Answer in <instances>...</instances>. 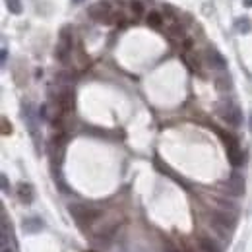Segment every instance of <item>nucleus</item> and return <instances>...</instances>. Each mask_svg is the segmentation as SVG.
<instances>
[{
  "label": "nucleus",
  "mask_w": 252,
  "mask_h": 252,
  "mask_svg": "<svg viewBox=\"0 0 252 252\" xmlns=\"http://www.w3.org/2000/svg\"><path fill=\"white\" fill-rule=\"evenodd\" d=\"M216 111H217V115H219L227 125L235 126V128L243 125V113H241L239 105H235L233 101H229V99L219 101L217 107H216Z\"/></svg>",
  "instance_id": "1"
},
{
  "label": "nucleus",
  "mask_w": 252,
  "mask_h": 252,
  "mask_svg": "<svg viewBox=\"0 0 252 252\" xmlns=\"http://www.w3.org/2000/svg\"><path fill=\"white\" fill-rule=\"evenodd\" d=\"M70 214L74 216V219L82 225V227H90L93 225V221H97L101 217V210L91 208V206H82V204H74L68 208Z\"/></svg>",
  "instance_id": "2"
},
{
  "label": "nucleus",
  "mask_w": 252,
  "mask_h": 252,
  "mask_svg": "<svg viewBox=\"0 0 252 252\" xmlns=\"http://www.w3.org/2000/svg\"><path fill=\"white\" fill-rule=\"evenodd\" d=\"M72 54V29L66 25L60 29V37H58V43H56V49H54V56L58 62H68Z\"/></svg>",
  "instance_id": "3"
},
{
  "label": "nucleus",
  "mask_w": 252,
  "mask_h": 252,
  "mask_svg": "<svg viewBox=\"0 0 252 252\" xmlns=\"http://www.w3.org/2000/svg\"><path fill=\"white\" fill-rule=\"evenodd\" d=\"M223 142H225V147H227V157H229V163L233 167H241L245 163V155H243V149L239 145V140L233 136V134H223L219 132Z\"/></svg>",
  "instance_id": "4"
},
{
  "label": "nucleus",
  "mask_w": 252,
  "mask_h": 252,
  "mask_svg": "<svg viewBox=\"0 0 252 252\" xmlns=\"http://www.w3.org/2000/svg\"><path fill=\"white\" fill-rule=\"evenodd\" d=\"M212 225H214V229L217 233L227 237L235 229V216L225 214V212H216V214H212Z\"/></svg>",
  "instance_id": "5"
},
{
  "label": "nucleus",
  "mask_w": 252,
  "mask_h": 252,
  "mask_svg": "<svg viewBox=\"0 0 252 252\" xmlns=\"http://www.w3.org/2000/svg\"><path fill=\"white\" fill-rule=\"evenodd\" d=\"M90 16L95 19V21H101V23H109L113 19V8L107 0L103 2H97L90 8Z\"/></svg>",
  "instance_id": "6"
},
{
  "label": "nucleus",
  "mask_w": 252,
  "mask_h": 252,
  "mask_svg": "<svg viewBox=\"0 0 252 252\" xmlns=\"http://www.w3.org/2000/svg\"><path fill=\"white\" fill-rule=\"evenodd\" d=\"M225 186H227V192L231 196H241V194H245V177L235 171V173H231Z\"/></svg>",
  "instance_id": "7"
},
{
  "label": "nucleus",
  "mask_w": 252,
  "mask_h": 252,
  "mask_svg": "<svg viewBox=\"0 0 252 252\" xmlns=\"http://www.w3.org/2000/svg\"><path fill=\"white\" fill-rule=\"evenodd\" d=\"M206 62H208V66L214 68V70H225V68H227V60H225L223 54H221L219 51H216V49H208V51H206Z\"/></svg>",
  "instance_id": "8"
},
{
  "label": "nucleus",
  "mask_w": 252,
  "mask_h": 252,
  "mask_svg": "<svg viewBox=\"0 0 252 252\" xmlns=\"http://www.w3.org/2000/svg\"><path fill=\"white\" fill-rule=\"evenodd\" d=\"M56 103H58V111L62 113H70L74 109V91L72 90H62L56 97Z\"/></svg>",
  "instance_id": "9"
},
{
  "label": "nucleus",
  "mask_w": 252,
  "mask_h": 252,
  "mask_svg": "<svg viewBox=\"0 0 252 252\" xmlns=\"http://www.w3.org/2000/svg\"><path fill=\"white\" fill-rule=\"evenodd\" d=\"M18 196H19L21 202L31 204L33 202V186L29 182H19L18 184Z\"/></svg>",
  "instance_id": "10"
},
{
  "label": "nucleus",
  "mask_w": 252,
  "mask_h": 252,
  "mask_svg": "<svg viewBox=\"0 0 252 252\" xmlns=\"http://www.w3.org/2000/svg\"><path fill=\"white\" fill-rule=\"evenodd\" d=\"M163 18H161V14L159 12H149L147 14V25L149 27H153V29H159L161 25H163Z\"/></svg>",
  "instance_id": "11"
},
{
  "label": "nucleus",
  "mask_w": 252,
  "mask_h": 252,
  "mask_svg": "<svg viewBox=\"0 0 252 252\" xmlns=\"http://www.w3.org/2000/svg\"><path fill=\"white\" fill-rule=\"evenodd\" d=\"M43 227V221L41 219H23V229L27 231V233H35V231H39Z\"/></svg>",
  "instance_id": "12"
},
{
  "label": "nucleus",
  "mask_w": 252,
  "mask_h": 252,
  "mask_svg": "<svg viewBox=\"0 0 252 252\" xmlns=\"http://www.w3.org/2000/svg\"><path fill=\"white\" fill-rule=\"evenodd\" d=\"M200 251L202 252H221L219 251V247L216 245V241H212V239H202V241H200Z\"/></svg>",
  "instance_id": "13"
},
{
  "label": "nucleus",
  "mask_w": 252,
  "mask_h": 252,
  "mask_svg": "<svg viewBox=\"0 0 252 252\" xmlns=\"http://www.w3.org/2000/svg\"><path fill=\"white\" fill-rule=\"evenodd\" d=\"M216 86H217V90H219V91H229V90L233 88V84H231V78H229V76H221V78H217V80H216Z\"/></svg>",
  "instance_id": "14"
},
{
  "label": "nucleus",
  "mask_w": 252,
  "mask_h": 252,
  "mask_svg": "<svg viewBox=\"0 0 252 252\" xmlns=\"http://www.w3.org/2000/svg\"><path fill=\"white\" fill-rule=\"evenodd\" d=\"M237 29L241 31V33H251L252 29V23L249 18H241L239 21H237Z\"/></svg>",
  "instance_id": "15"
},
{
  "label": "nucleus",
  "mask_w": 252,
  "mask_h": 252,
  "mask_svg": "<svg viewBox=\"0 0 252 252\" xmlns=\"http://www.w3.org/2000/svg\"><path fill=\"white\" fill-rule=\"evenodd\" d=\"M130 12H132V16H134V18H140V16H142V12H144L142 2H140V0H130Z\"/></svg>",
  "instance_id": "16"
},
{
  "label": "nucleus",
  "mask_w": 252,
  "mask_h": 252,
  "mask_svg": "<svg viewBox=\"0 0 252 252\" xmlns=\"http://www.w3.org/2000/svg\"><path fill=\"white\" fill-rule=\"evenodd\" d=\"M6 6L12 14H21V0H6Z\"/></svg>",
  "instance_id": "17"
},
{
  "label": "nucleus",
  "mask_w": 252,
  "mask_h": 252,
  "mask_svg": "<svg viewBox=\"0 0 252 252\" xmlns=\"http://www.w3.org/2000/svg\"><path fill=\"white\" fill-rule=\"evenodd\" d=\"M10 132H12V126L8 125V119H6V117H2V134L8 136Z\"/></svg>",
  "instance_id": "18"
},
{
  "label": "nucleus",
  "mask_w": 252,
  "mask_h": 252,
  "mask_svg": "<svg viewBox=\"0 0 252 252\" xmlns=\"http://www.w3.org/2000/svg\"><path fill=\"white\" fill-rule=\"evenodd\" d=\"M2 188L8 190V182H6V177H4V175H2Z\"/></svg>",
  "instance_id": "19"
},
{
  "label": "nucleus",
  "mask_w": 252,
  "mask_h": 252,
  "mask_svg": "<svg viewBox=\"0 0 252 252\" xmlns=\"http://www.w3.org/2000/svg\"><path fill=\"white\" fill-rule=\"evenodd\" d=\"M6 62V49H2V64Z\"/></svg>",
  "instance_id": "20"
},
{
  "label": "nucleus",
  "mask_w": 252,
  "mask_h": 252,
  "mask_svg": "<svg viewBox=\"0 0 252 252\" xmlns=\"http://www.w3.org/2000/svg\"><path fill=\"white\" fill-rule=\"evenodd\" d=\"M243 4H245V6H249V8H251V6H252V0H243Z\"/></svg>",
  "instance_id": "21"
},
{
  "label": "nucleus",
  "mask_w": 252,
  "mask_h": 252,
  "mask_svg": "<svg viewBox=\"0 0 252 252\" xmlns=\"http://www.w3.org/2000/svg\"><path fill=\"white\" fill-rule=\"evenodd\" d=\"M251 130H252V115H251Z\"/></svg>",
  "instance_id": "22"
},
{
  "label": "nucleus",
  "mask_w": 252,
  "mask_h": 252,
  "mask_svg": "<svg viewBox=\"0 0 252 252\" xmlns=\"http://www.w3.org/2000/svg\"><path fill=\"white\" fill-rule=\"evenodd\" d=\"M72 2H80V0H72Z\"/></svg>",
  "instance_id": "23"
},
{
  "label": "nucleus",
  "mask_w": 252,
  "mask_h": 252,
  "mask_svg": "<svg viewBox=\"0 0 252 252\" xmlns=\"http://www.w3.org/2000/svg\"><path fill=\"white\" fill-rule=\"evenodd\" d=\"M171 252H177V251H171Z\"/></svg>",
  "instance_id": "24"
}]
</instances>
